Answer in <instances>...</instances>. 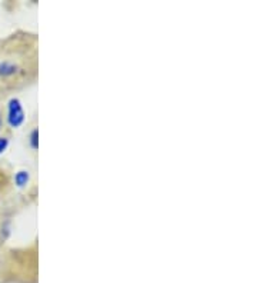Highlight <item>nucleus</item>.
Wrapping results in <instances>:
<instances>
[{
    "mask_svg": "<svg viewBox=\"0 0 257 283\" xmlns=\"http://www.w3.org/2000/svg\"><path fill=\"white\" fill-rule=\"evenodd\" d=\"M26 120V115H25V109L22 106L19 99H10L9 105H8V123L10 127L18 129L20 126H23Z\"/></svg>",
    "mask_w": 257,
    "mask_h": 283,
    "instance_id": "f257e3e1",
    "label": "nucleus"
},
{
    "mask_svg": "<svg viewBox=\"0 0 257 283\" xmlns=\"http://www.w3.org/2000/svg\"><path fill=\"white\" fill-rule=\"evenodd\" d=\"M29 180H30V173L27 170H19L18 173L15 175V185L18 186L19 189L26 187Z\"/></svg>",
    "mask_w": 257,
    "mask_h": 283,
    "instance_id": "f03ea898",
    "label": "nucleus"
},
{
    "mask_svg": "<svg viewBox=\"0 0 257 283\" xmlns=\"http://www.w3.org/2000/svg\"><path fill=\"white\" fill-rule=\"evenodd\" d=\"M16 72H18V67H16L13 63H0V75H2V76H12V75H15Z\"/></svg>",
    "mask_w": 257,
    "mask_h": 283,
    "instance_id": "7ed1b4c3",
    "label": "nucleus"
},
{
    "mask_svg": "<svg viewBox=\"0 0 257 283\" xmlns=\"http://www.w3.org/2000/svg\"><path fill=\"white\" fill-rule=\"evenodd\" d=\"M30 146L33 151H37L39 148V130L37 129H33L30 133Z\"/></svg>",
    "mask_w": 257,
    "mask_h": 283,
    "instance_id": "20e7f679",
    "label": "nucleus"
},
{
    "mask_svg": "<svg viewBox=\"0 0 257 283\" xmlns=\"http://www.w3.org/2000/svg\"><path fill=\"white\" fill-rule=\"evenodd\" d=\"M9 146V139L8 137H0V155L8 149Z\"/></svg>",
    "mask_w": 257,
    "mask_h": 283,
    "instance_id": "39448f33",
    "label": "nucleus"
},
{
    "mask_svg": "<svg viewBox=\"0 0 257 283\" xmlns=\"http://www.w3.org/2000/svg\"><path fill=\"white\" fill-rule=\"evenodd\" d=\"M0 123H2V119H0Z\"/></svg>",
    "mask_w": 257,
    "mask_h": 283,
    "instance_id": "423d86ee",
    "label": "nucleus"
}]
</instances>
